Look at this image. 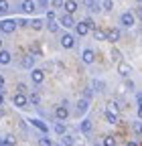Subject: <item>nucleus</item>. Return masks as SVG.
Masks as SVG:
<instances>
[{
	"label": "nucleus",
	"mask_w": 142,
	"mask_h": 146,
	"mask_svg": "<svg viewBox=\"0 0 142 146\" xmlns=\"http://www.w3.org/2000/svg\"><path fill=\"white\" fill-rule=\"evenodd\" d=\"M120 23H122V27L132 29V27H134V23H136V18H134V14H132V12H124V14L120 16Z\"/></svg>",
	"instance_id": "f257e3e1"
},
{
	"label": "nucleus",
	"mask_w": 142,
	"mask_h": 146,
	"mask_svg": "<svg viewBox=\"0 0 142 146\" xmlns=\"http://www.w3.org/2000/svg\"><path fill=\"white\" fill-rule=\"evenodd\" d=\"M14 29H16V21H10V18H6V21H2V23H0V31H2L4 35L14 33Z\"/></svg>",
	"instance_id": "f03ea898"
},
{
	"label": "nucleus",
	"mask_w": 142,
	"mask_h": 146,
	"mask_svg": "<svg viewBox=\"0 0 142 146\" xmlns=\"http://www.w3.org/2000/svg\"><path fill=\"white\" fill-rule=\"evenodd\" d=\"M12 104L16 106V108H27V104H29V98L25 96V94H14V98H12Z\"/></svg>",
	"instance_id": "7ed1b4c3"
},
{
	"label": "nucleus",
	"mask_w": 142,
	"mask_h": 146,
	"mask_svg": "<svg viewBox=\"0 0 142 146\" xmlns=\"http://www.w3.org/2000/svg\"><path fill=\"white\" fill-rule=\"evenodd\" d=\"M73 45H75V36L69 35V33H65V35L61 36V47H63V49H73Z\"/></svg>",
	"instance_id": "20e7f679"
},
{
	"label": "nucleus",
	"mask_w": 142,
	"mask_h": 146,
	"mask_svg": "<svg viewBox=\"0 0 142 146\" xmlns=\"http://www.w3.org/2000/svg\"><path fill=\"white\" fill-rule=\"evenodd\" d=\"M31 79L37 83V85L43 83V81H45V71H43V69H33V71H31Z\"/></svg>",
	"instance_id": "39448f33"
},
{
	"label": "nucleus",
	"mask_w": 142,
	"mask_h": 146,
	"mask_svg": "<svg viewBox=\"0 0 142 146\" xmlns=\"http://www.w3.org/2000/svg\"><path fill=\"white\" fill-rule=\"evenodd\" d=\"M59 25H63L65 29H71V27H75V21H73V16H71V14H63L61 18H59Z\"/></svg>",
	"instance_id": "423d86ee"
},
{
	"label": "nucleus",
	"mask_w": 142,
	"mask_h": 146,
	"mask_svg": "<svg viewBox=\"0 0 142 146\" xmlns=\"http://www.w3.org/2000/svg\"><path fill=\"white\" fill-rule=\"evenodd\" d=\"M118 73H120L122 77H128L130 73H132V67H130L128 63H124V61H120V63H118Z\"/></svg>",
	"instance_id": "0eeeda50"
},
{
	"label": "nucleus",
	"mask_w": 142,
	"mask_h": 146,
	"mask_svg": "<svg viewBox=\"0 0 142 146\" xmlns=\"http://www.w3.org/2000/svg\"><path fill=\"white\" fill-rule=\"evenodd\" d=\"M81 59H83V63L92 65V63L96 61V53H94L92 49H85V51H83V55H81Z\"/></svg>",
	"instance_id": "6e6552de"
},
{
	"label": "nucleus",
	"mask_w": 142,
	"mask_h": 146,
	"mask_svg": "<svg viewBox=\"0 0 142 146\" xmlns=\"http://www.w3.org/2000/svg\"><path fill=\"white\" fill-rule=\"evenodd\" d=\"M67 116H69V110L65 108V106H57V110H55V118L57 120H67Z\"/></svg>",
	"instance_id": "1a4fd4ad"
},
{
	"label": "nucleus",
	"mask_w": 142,
	"mask_h": 146,
	"mask_svg": "<svg viewBox=\"0 0 142 146\" xmlns=\"http://www.w3.org/2000/svg\"><path fill=\"white\" fill-rule=\"evenodd\" d=\"M63 8H65L67 14H73V12L77 10V2H75V0H65V2H63Z\"/></svg>",
	"instance_id": "9d476101"
},
{
	"label": "nucleus",
	"mask_w": 142,
	"mask_h": 146,
	"mask_svg": "<svg viewBox=\"0 0 142 146\" xmlns=\"http://www.w3.org/2000/svg\"><path fill=\"white\" fill-rule=\"evenodd\" d=\"M21 8H23V12L31 14V12H35V8H37V4H35L33 0H25V2L21 4Z\"/></svg>",
	"instance_id": "9b49d317"
},
{
	"label": "nucleus",
	"mask_w": 142,
	"mask_h": 146,
	"mask_svg": "<svg viewBox=\"0 0 142 146\" xmlns=\"http://www.w3.org/2000/svg\"><path fill=\"white\" fill-rule=\"evenodd\" d=\"M106 39H108L110 43H116V41L120 39V31H118V29H110L108 33H106Z\"/></svg>",
	"instance_id": "f8f14e48"
},
{
	"label": "nucleus",
	"mask_w": 142,
	"mask_h": 146,
	"mask_svg": "<svg viewBox=\"0 0 142 146\" xmlns=\"http://www.w3.org/2000/svg\"><path fill=\"white\" fill-rule=\"evenodd\" d=\"M10 61H12V55L4 49H0V65H8Z\"/></svg>",
	"instance_id": "ddd939ff"
},
{
	"label": "nucleus",
	"mask_w": 142,
	"mask_h": 146,
	"mask_svg": "<svg viewBox=\"0 0 142 146\" xmlns=\"http://www.w3.org/2000/svg\"><path fill=\"white\" fill-rule=\"evenodd\" d=\"M75 33H77L79 36H85L87 33H90V29H87L85 23H75Z\"/></svg>",
	"instance_id": "4468645a"
},
{
	"label": "nucleus",
	"mask_w": 142,
	"mask_h": 146,
	"mask_svg": "<svg viewBox=\"0 0 142 146\" xmlns=\"http://www.w3.org/2000/svg\"><path fill=\"white\" fill-rule=\"evenodd\" d=\"M21 65H23V67H27V69H31V67L35 65V57H33V55H25L23 61H21Z\"/></svg>",
	"instance_id": "2eb2a0df"
},
{
	"label": "nucleus",
	"mask_w": 142,
	"mask_h": 146,
	"mask_svg": "<svg viewBox=\"0 0 142 146\" xmlns=\"http://www.w3.org/2000/svg\"><path fill=\"white\" fill-rule=\"evenodd\" d=\"M31 124H33L35 128H39L41 132H47V130H49V128H47V124H43L41 120H31Z\"/></svg>",
	"instance_id": "dca6fc26"
},
{
	"label": "nucleus",
	"mask_w": 142,
	"mask_h": 146,
	"mask_svg": "<svg viewBox=\"0 0 142 146\" xmlns=\"http://www.w3.org/2000/svg\"><path fill=\"white\" fill-rule=\"evenodd\" d=\"M83 112H87V100L77 102V114H83Z\"/></svg>",
	"instance_id": "f3484780"
},
{
	"label": "nucleus",
	"mask_w": 142,
	"mask_h": 146,
	"mask_svg": "<svg viewBox=\"0 0 142 146\" xmlns=\"http://www.w3.org/2000/svg\"><path fill=\"white\" fill-rule=\"evenodd\" d=\"M73 136H69V134H63V138H61V144L63 146H73Z\"/></svg>",
	"instance_id": "a211bd4d"
},
{
	"label": "nucleus",
	"mask_w": 142,
	"mask_h": 146,
	"mask_svg": "<svg viewBox=\"0 0 142 146\" xmlns=\"http://www.w3.org/2000/svg\"><path fill=\"white\" fill-rule=\"evenodd\" d=\"M83 4L87 6V8H90V10H100V6H98V2H96V0H83Z\"/></svg>",
	"instance_id": "6ab92c4d"
},
{
	"label": "nucleus",
	"mask_w": 142,
	"mask_h": 146,
	"mask_svg": "<svg viewBox=\"0 0 142 146\" xmlns=\"http://www.w3.org/2000/svg\"><path fill=\"white\" fill-rule=\"evenodd\" d=\"M118 110H120V106H118V102H108V112H112V114H118Z\"/></svg>",
	"instance_id": "aec40b11"
},
{
	"label": "nucleus",
	"mask_w": 142,
	"mask_h": 146,
	"mask_svg": "<svg viewBox=\"0 0 142 146\" xmlns=\"http://www.w3.org/2000/svg\"><path fill=\"white\" fill-rule=\"evenodd\" d=\"M79 128H81V132H85V134H87V132H92V122H90V120H83Z\"/></svg>",
	"instance_id": "412c9836"
},
{
	"label": "nucleus",
	"mask_w": 142,
	"mask_h": 146,
	"mask_svg": "<svg viewBox=\"0 0 142 146\" xmlns=\"http://www.w3.org/2000/svg\"><path fill=\"white\" fill-rule=\"evenodd\" d=\"M29 27H33L35 31H41V29H43V21H41V18H35V21H31Z\"/></svg>",
	"instance_id": "4be33fe9"
},
{
	"label": "nucleus",
	"mask_w": 142,
	"mask_h": 146,
	"mask_svg": "<svg viewBox=\"0 0 142 146\" xmlns=\"http://www.w3.org/2000/svg\"><path fill=\"white\" fill-rule=\"evenodd\" d=\"M94 36L98 41H104L106 39V31H102V29H94Z\"/></svg>",
	"instance_id": "5701e85b"
},
{
	"label": "nucleus",
	"mask_w": 142,
	"mask_h": 146,
	"mask_svg": "<svg viewBox=\"0 0 142 146\" xmlns=\"http://www.w3.org/2000/svg\"><path fill=\"white\" fill-rule=\"evenodd\" d=\"M2 146H16V140L12 136H6V138H2Z\"/></svg>",
	"instance_id": "b1692460"
},
{
	"label": "nucleus",
	"mask_w": 142,
	"mask_h": 146,
	"mask_svg": "<svg viewBox=\"0 0 142 146\" xmlns=\"http://www.w3.org/2000/svg\"><path fill=\"white\" fill-rule=\"evenodd\" d=\"M104 146H116V138L114 136H104Z\"/></svg>",
	"instance_id": "393cba45"
},
{
	"label": "nucleus",
	"mask_w": 142,
	"mask_h": 146,
	"mask_svg": "<svg viewBox=\"0 0 142 146\" xmlns=\"http://www.w3.org/2000/svg\"><path fill=\"white\" fill-rule=\"evenodd\" d=\"M106 120H108L110 124H116V122H118V114H112V112H106Z\"/></svg>",
	"instance_id": "a878e982"
},
{
	"label": "nucleus",
	"mask_w": 142,
	"mask_h": 146,
	"mask_svg": "<svg viewBox=\"0 0 142 146\" xmlns=\"http://www.w3.org/2000/svg\"><path fill=\"white\" fill-rule=\"evenodd\" d=\"M47 29H49L51 33H57V31H59V25H57L55 21H49V23H47Z\"/></svg>",
	"instance_id": "bb28decb"
},
{
	"label": "nucleus",
	"mask_w": 142,
	"mask_h": 146,
	"mask_svg": "<svg viewBox=\"0 0 142 146\" xmlns=\"http://www.w3.org/2000/svg\"><path fill=\"white\" fill-rule=\"evenodd\" d=\"M8 10H10L8 2H6V0H0V14H4V12H8Z\"/></svg>",
	"instance_id": "cd10ccee"
},
{
	"label": "nucleus",
	"mask_w": 142,
	"mask_h": 146,
	"mask_svg": "<svg viewBox=\"0 0 142 146\" xmlns=\"http://www.w3.org/2000/svg\"><path fill=\"white\" fill-rule=\"evenodd\" d=\"M39 146H53V142L47 136H43V138H39Z\"/></svg>",
	"instance_id": "c85d7f7f"
},
{
	"label": "nucleus",
	"mask_w": 142,
	"mask_h": 146,
	"mask_svg": "<svg viewBox=\"0 0 142 146\" xmlns=\"http://www.w3.org/2000/svg\"><path fill=\"white\" fill-rule=\"evenodd\" d=\"M55 132H57L59 136H63V134H65V126H63L61 122H59V124H55Z\"/></svg>",
	"instance_id": "c756f323"
},
{
	"label": "nucleus",
	"mask_w": 142,
	"mask_h": 146,
	"mask_svg": "<svg viewBox=\"0 0 142 146\" xmlns=\"http://www.w3.org/2000/svg\"><path fill=\"white\" fill-rule=\"evenodd\" d=\"M102 6H104V10H112L114 8V2H112V0H104Z\"/></svg>",
	"instance_id": "7c9ffc66"
},
{
	"label": "nucleus",
	"mask_w": 142,
	"mask_h": 146,
	"mask_svg": "<svg viewBox=\"0 0 142 146\" xmlns=\"http://www.w3.org/2000/svg\"><path fill=\"white\" fill-rule=\"evenodd\" d=\"M39 102H41L39 94H31V104H35V106H39Z\"/></svg>",
	"instance_id": "2f4dec72"
},
{
	"label": "nucleus",
	"mask_w": 142,
	"mask_h": 146,
	"mask_svg": "<svg viewBox=\"0 0 142 146\" xmlns=\"http://www.w3.org/2000/svg\"><path fill=\"white\" fill-rule=\"evenodd\" d=\"M83 23L87 25V29H90V31H92V29H96V25H94V21H92V18H85Z\"/></svg>",
	"instance_id": "473e14b6"
},
{
	"label": "nucleus",
	"mask_w": 142,
	"mask_h": 146,
	"mask_svg": "<svg viewBox=\"0 0 142 146\" xmlns=\"http://www.w3.org/2000/svg\"><path fill=\"white\" fill-rule=\"evenodd\" d=\"M112 59H114V61H120V51H118V49L112 51Z\"/></svg>",
	"instance_id": "72a5a7b5"
},
{
	"label": "nucleus",
	"mask_w": 142,
	"mask_h": 146,
	"mask_svg": "<svg viewBox=\"0 0 142 146\" xmlns=\"http://www.w3.org/2000/svg\"><path fill=\"white\" fill-rule=\"evenodd\" d=\"M16 89H19L21 94H25V91H27V85H25V83H19V87H16Z\"/></svg>",
	"instance_id": "f704fd0d"
},
{
	"label": "nucleus",
	"mask_w": 142,
	"mask_h": 146,
	"mask_svg": "<svg viewBox=\"0 0 142 146\" xmlns=\"http://www.w3.org/2000/svg\"><path fill=\"white\" fill-rule=\"evenodd\" d=\"M47 18H49V21H53V18H55V12L49 10V12H47Z\"/></svg>",
	"instance_id": "c9c22d12"
},
{
	"label": "nucleus",
	"mask_w": 142,
	"mask_h": 146,
	"mask_svg": "<svg viewBox=\"0 0 142 146\" xmlns=\"http://www.w3.org/2000/svg\"><path fill=\"white\" fill-rule=\"evenodd\" d=\"M53 4H55V6H63V0H53Z\"/></svg>",
	"instance_id": "e433bc0d"
},
{
	"label": "nucleus",
	"mask_w": 142,
	"mask_h": 146,
	"mask_svg": "<svg viewBox=\"0 0 142 146\" xmlns=\"http://www.w3.org/2000/svg\"><path fill=\"white\" fill-rule=\"evenodd\" d=\"M2 104H4V94L0 91V106H2Z\"/></svg>",
	"instance_id": "4c0bfd02"
},
{
	"label": "nucleus",
	"mask_w": 142,
	"mask_h": 146,
	"mask_svg": "<svg viewBox=\"0 0 142 146\" xmlns=\"http://www.w3.org/2000/svg\"><path fill=\"white\" fill-rule=\"evenodd\" d=\"M2 87H4V77L0 75V89H2Z\"/></svg>",
	"instance_id": "58836bf2"
},
{
	"label": "nucleus",
	"mask_w": 142,
	"mask_h": 146,
	"mask_svg": "<svg viewBox=\"0 0 142 146\" xmlns=\"http://www.w3.org/2000/svg\"><path fill=\"white\" fill-rule=\"evenodd\" d=\"M138 118H140V120H142V106H140V108H138Z\"/></svg>",
	"instance_id": "ea45409f"
},
{
	"label": "nucleus",
	"mask_w": 142,
	"mask_h": 146,
	"mask_svg": "<svg viewBox=\"0 0 142 146\" xmlns=\"http://www.w3.org/2000/svg\"><path fill=\"white\" fill-rule=\"evenodd\" d=\"M136 130H138V132L142 134V124H138V126H136Z\"/></svg>",
	"instance_id": "a19ab883"
},
{
	"label": "nucleus",
	"mask_w": 142,
	"mask_h": 146,
	"mask_svg": "<svg viewBox=\"0 0 142 146\" xmlns=\"http://www.w3.org/2000/svg\"><path fill=\"white\" fill-rule=\"evenodd\" d=\"M126 146H138V144H136V142H128Z\"/></svg>",
	"instance_id": "79ce46f5"
},
{
	"label": "nucleus",
	"mask_w": 142,
	"mask_h": 146,
	"mask_svg": "<svg viewBox=\"0 0 142 146\" xmlns=\"http://www.w3.org/2000/svg\"><path fill=\"white\" fill-rule=\"evenodd\" d=\"M0 49H2V39H0Z\"/></svg>",
	"instance_id": "37998d69"
},
{
	"label": "nucleus",
	"mask_w": 142,
	"mask_h": 146,
	"mask_svg": "<svg viewBox=\"0 0 142 146\" xmlns=\"http://www.w3.org/2000/svg\"><path fill=\"white\" fill-rule=\"evenodd\" d=\"M0 146H2V140H0Z\"/></svg>",
	"instance_id": "c03bdc74"
},
{
	"label": "nucleus",
	"mask_w": 142,
	"mask_h": 146,
	"mask_svg": "<svg viewBox=\"0 0 142 146\" xmlns=\"http://www.w3.org/2000/svg\"><path fill=\"white\" fill-rule=\"evenodd\" d=\"M138 2H142V0H138Z\"/></svg>",
	"instance_id": "a18cd8bd"
}]
</instances>
